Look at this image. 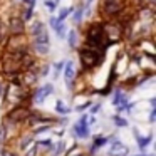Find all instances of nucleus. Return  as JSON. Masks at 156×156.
I'll list each match as a JSON object with an SVG mask.
<instances>
[{"label": "nucleus", "instance_id": "f257e3e1", "mask_svg": "<svg viewBox=\"0 0 156 156\" xmlns=\"http://www.w3.org/2000/svg\"><path fill=\"white\" fill-rule=\"evenodd\" d=\"M79 57H81V62L86 69H91L94 66L101 64V61L104 59L101 51H94V49H89V47H84L79 51Z\"/></svg>", "mask_w": 156, "mask_h": 156}, {"label": "nucleus", "instance_id": "f03ea898", "mask_svg": "<svg viewBox=\"0 0 156 156\" xmlns=\"http://www.w3.org/2000/svg\"><path fill=\"white\" fill-rule=\"evenodd\" d=\"M30 111L25 104H17L7 112V121L9 122H24L25 119L29 118Z\"/></svg>", "mask_w": 156, "mask_h": 156}, {"label": "nucleus", "instance_id": "7ed1b4c3", "mask_svg": "<svg viewBox=\"0 0 156 156\" xmlns=\"http://www.w3.org/2000/svg\"><path fill=\"white\" fill-rule=\"evenodd\" d=\"M122 9H124L122 0H102V4H101V10L108 17H116L118 14L122 12Z\"/></svg>", "mask_w": 156, "mask_h": 156}, {"label": "nucleus", "instance_id": "20e7f679", "mask_svg": "<svg viewBox=\"0 0 156 156\" xmlns=\"http://www.w3.org/2000/svg\"><path fill=\"white\" fill-rule=\"evenodd\" d=\"M52 92H54V86L52 84H44L39 89H35V92L32 94V101H34L35 104H42Z\"/></svg>", "mask_w": 156, "mask_h": 156}, {"label": "nucleus", "instance_id": "39448f33", "mask_svg": "<svg viewBox=\"0 0 156 156\" xmlns=\"http://www.w3.org/2000/svg\"><path fill=\"white\" fill-rule=\"evenodd\" d=\"M72 131H74L76 138H89V124H87V116H82L81 119H79L77 122L74 124V128H72Z\"/></svg>", "mask_w": 156, "mask_h": 156}, {"label": "nucleus", "instance_id": "423d86ee", "mask_svg": "<svg viewBox=\"0 0 156 156\" xmlns=\"http://www.w3.org/2000/svg\"><path fill=\"white\" fill-rule=\"evenodd\" d=\"M24 32V20L20 17H12L9 20V34L10 35H22Z\"/></svg>", "mask_w": 156, "mask_h": 156}, {"label": "nucleus", "instance_id": "0eeeda50", "mask_svg": "<svg viewBox=\"0 0 156 156\" xmlns=\"http://www.w3.org/2000/svg\"><path fill=\"white\" fill-rule=\"evenodd\" d=\"M128 153H129V149L119 139H114L111 148H109V156H128Z\"/></svg>", "mask_w": 156, "mask_h": 156}, {"label": "nucleus", "instance_id": "6e6552de", "mask_svg": "<svg viewBox=\"0 0 156 156\" xmlns=\"http://www.w3.org/2000/svg\"><path fill=\"white\" fill-rule=\"evenodd\" d=\"M76 77V67L71 61L64 64V81L67 84V87H72V81Z\"/></svg>", "mask_w": 156, "mask_h": 156}, {"label": "nucleus", "instance_id": "1a4fd4ad", "mask_svg": "<svg viewBox=\"0 0 156 156\" xmlns=\"http://www.w3.org/2000/svg\"><path fill=\"white\" fill-rule=\"evenodd\" d=\"M102 25L94 24L87 29V34H86V41H92V39H101L102 37Z\"/></svg>", "mask_w": 156, "mask_h": 156}, {"label": "nucleus", "instance_id": "9d476101", "mask_svg": "<svg viewBox=\"0 0 156 156\" xmlns=\"http://www.w3.org/2000/svg\"><path fill=\"white\" fill-rule=\"evenodd\" d=\"M134 136H136V141H138V148L141 149V151H144L146 148H148V144L153 141V136H146V138H141V136L138 134V129H134Z\"/></svg>", "mask_w": 156, "mask_h": 156}, {"label": "nucleus", "instance_id": "9b49d317", "mask_svg": "<svg viewBox=\"0 0 156 156\" xmlns=\"http://www.w3.org/2000/svg\"><path fill=\"white\" fill-rule=\"evenodd\" d=\"M106 143H108V138H102V136H96V138H94V143L91 144V149H89V154L92 156L99 148H101V146H104Z\"/></svg>", "mask_w": 156, "mask_h": 156}, {"label": "nucleus", "instance_id": "f8f14e48", "mask_svg": "<svg viewBox=\"0 0 156 156\" xmlns=\"http://www.w3.org/2000/svg\"><path fill=\"white\" fill-rule=\"evenodd\" d=\"M49 34L47 32H41V34H37V35H34V44L35 45H49Z\"/></svg>", "mask_w": 156, "mask_h": 156}, {"label": "nucleus", "instance_id": "ddd939ff", "mask_svg": "<svg viewBox=\"0 0 156 156\" xmlns=\"http://www.w3.org/2000/svg\"><path fill=\"white\" fill-rule=\"evenodd\" d=\"M32 141H34V136H32V134L22 136V138L19 139V149H22V151H27L29 144H32Z\"/></svg>", "mask_w": 156, "mask_h": 156}, {"label": "nucleus", "instance_id": "4468645a", "mask_svg": "<svg viewBox=\"0 0 156 156\" xmlns=\"http://www.w3.org/2000/svg\"><path fill=\"white\" fill-rule=\"evenodd\" d=\"M44 30H45V27H44V24H42L41 20L32 22V25H30V34L32 35H37V34H41V32H44Z\"/></svg>", "mask_w": 156, "mask_h": 156}, {"label": "nucleus", "instance_id": "2eb2a0df", "mask_svg": "<svg viewBox=\"0 0 156 156\" xmlns=\"http://www.w3.org/2000/svg\"><path fill=\"white\" fill-rule=\"evenodd\" d=\"M55 112H59V114H66V116H67L69 112H71V108H67V106H66V102H62L61 99H59V101L55 102Z\"/></svg>", "mask_w": 156, "mask_h": 156}, {"label": "nucleus", "instance_id": "dca6fc26", "mask_svg": "<svg viewBox=\"0 0 156 156\" xmlns=\"http://www.w3.org/2000/svg\"><path fill=\"white\" fill-rule=\"evenodd\" d=\"M55 34L59 35V37H66V34H67V25L64 24V22H57V25L54 27Z\"/></svg>", "mask_w": 156, "mask_h": 156}, {"label": "nucleus", "instance_id": "f3484780", "mask_svg": "<svg viewBox=\"0 0 156 156\" xmlns=\"http://www.w3.org/2000/svg\"><path fill=\"white\" fill-rule=\"evenodd\" d=\"M124 99H126V96L122 94V91H119V89H118V91H114V96H112V104H114V106H119Z\"/></svg>", "mask_w": 156, "mask_h": 156}, {"label": "nucleus", "instance_id": "a211bd4d", "mask_svg": "<svg viewBox=\"0 0 156 156\" xmlns=\"http://www.w3.org/2000/svg\"><path fill=\"white\" fill-rule=\"evenodd\" d=\"M34 51L37 52L39 55H47L49 54V45H35L34 44Z\"/></svg>", "mask_w": 156, "mask_h": 156}, {"label": "nucleus", "instance_id": "6ab92c4d", "mask_svg": "<svg viewBox=\"0 0 156 156\" xmlns=\"http://www.w3.org/2000/svg\"><path fill=\"white\" fill-rule=\"evenodd\" d=\"M64 151H66V143L61 141V143H57V144H55V149L52 151V156H59L61 153H64Z\"/></svg>", "mask_w": 156, "mask_h": 156}, {"label": "nucleus", "instance_id": "aec40b11", "mask_svg": "<svg viewBox=\"0 0 156 156\" xmlns=\"http://www.w3.org/2000/svg\"><path fill=\"white\" fill-rule=\"evenodd\" d=\"M69 47H72V49H74L76 47V42H77V32H76V30H71V32H69Z\"/></svg>", "mask_w": 156, "mask_h": 156}, {"label": "nucleus", "instance_id": "412c9836", "mask_svg": "<svg viewBox=\"0 0 156 156\" xmlns=\"http://www.w3.org/2000/svg\"><path fill=\"white\" fill-rule=\"evenodd\" d=\"M112 121H114V124L118 126V128H126V126H128V121H126L124 118H121V116H114Z\"/></svg>", "mask_w": 156, "mask_h": 156}, {"label": "nucleus", "instance_id": "4be33fe9", "mask_svg": "<svg viewBox=\"0 0 156 156\" xmlns=\"http://www.w3.org/2000/svg\"><path fill=\"white\" fill-rule=\"evenodd\" d=\"M71 12H72V9H71V7L62 9V10H61V14H59V17H57V20H59V22H64V19L67 17V15L71 14Z\"/></svg>", "mask_w": 156, "mask_h": 156}, {"label": "nucleus", "instance_id": "5701e85b", "mask_svg": "<svg viewBox=\"0 0 156 156\" xmlns=\"http://www.w3.org/2000/svg\"><path fill=\"white\" fill-rule=\"evenodd\" d=\"M82 14H84V9H77V10L74 12V15H72V20L76 22V24H79L82 19Z\"/></svg>", "mask_w": 156, "mask_h": 156}, {"label": "nucleus", "instance_id": "b1692460", "mask_svg": "<svg viewBox=\"0 0 156 156\" xmlns=\"http://www.w3.org/2000/svg\"><path fill=\"white\" fill-rule=\"evenodd\" d=\"M37 144H39V146H45L47 149H51L52 141H51V139H41V141H37Z\"/></svg>", "mask_w": 156, "mask_h": 156}, {"label": "nucleus", "instance_id": "393cba45", "mask_svg": "<svg viewBox=\"0 0 156 156\" xmlns=\"http://www.w3.org/2000/svg\"><path fill=\"white\" fill-rule=\"evenodd\" d=\"M89 106H91V101H86L84 104H79V106H76V111H77V112H82L86 108H89Z\"/></svg>", "mask_w": 156, "mask_h": 156}, {"label": "nucleus", "instance_id": "a878e982", "mask_svg": "<svg viewBox=\"0 0 156 156\" xmlns=\"http://www.w3.org/2000/svg\"><path fill=\"white\" fill-rule=\"evenodd\" d=\"M51 129V124H45V126H42V128H35V134H41V133H44V131H49Z\"/></svg>", "mask_w": 156, "mask_h": 156}, {"label": "nucleus", "instance_id": "bb28decb", "mask_svg": "<svg viewBox=\"0 0 156 156\" xmlns=\"http://www.w3.org/2000/svg\"><path fill=\"white\" fill-rule=\"evenodd\" d=\"M64 64H66L64 61H61V62H57V64H55V77H57V76H59V72L62 71V67H64Z\"/></svg>", "mask_w": 156, "mask_h": 156}, {"label": "nucleus", "instance_id": "cd10ccee", "mask_svg": "<svg viewBox=\"0 0 156 156\" xmlns=\"http://www.w3.org/2000/svg\"><path fill=\"white\" fill-rule=\"evenodd\" d=\"M45 7H47L49 10H54L55 9V0H45Z\"/></svg>", "mask_w": 156, "mask_h": 156}, {"label": "nucleus", "instance_id": "c85d7f7f", "mask_svg": "<svg viewBox=\"0 0 156 156\" xmlns=\"http://www.w3.org/2000/svg\"><path fill=\"white\" fill-rule=\"evenodd\" d=\"M25 156H37V146H32V148L25 153Z\"/></svg>", "mask_w": 156, "mask_h": 156}, {"label": "nucleus", "instance_id": "c756f323", "mask_svg": "<svg viewBox=\"0 0 156 156\" xmlns=\"http://www.w3.org/2000/svg\"><path fill=\"white\" fill-rule=\"evenodd\" d=\"M154 114H156V109H151V114H149V122H154Z\"/></svg>", "mask_w": 156, "mask_h": 156}, {"label": "nucleus", "instance_id": "7c9ffc66", "mask_svg": "<svg viewBox=\"0 0 156 156\" xmlns=\"http://www.w3.org/2000/svg\"><path fill=\"white\" fill-rule=\"evenodd\" d=\"M0 156H17V154H15L14 151H2V154H0Z\"/></svg>", "mask_w": 156, "mask_h": 156}, {"label": "nucleus", "instance_id": "2f4dec72", "mask_svg": "<svg viewBox=\"0 0 156 156\" xmlns=\"http://www.w3.org/2000/svg\"><path fill=\"white\" fill-rule=\"evenodd\" d=\"M99 109H101V106H99V104H94V106H92V109H91V112H92V114H96Z\"/></svg>", "mask_w": 156, "mask_h": 156}, {"label": "nucleus", "instance_id": "473e14b6", "mask_svg": "<svg viewBox=\"0 0 156 156\" xmlns=\"http://www.w3.org/2000/svg\"><path fill=\"white\" fill-rule=\"evenodd\" d=\"M57 22H59V20H57V19H55V17H52V19H51V27H52V29H54V27H55V25H57Z\"/></svg>", "mask_w": 156, "mask_h": 156}, {"label": "nucleus", "instance_id": "72a5a7b5", "mask_svg": "<svg viewBox=\"0 0 156 156\" xmlns=\"http://www.w3.org/2000/svg\"><path fill=\"white\" fill-rule=\"evenodd\" d=\"M129 156V154H128ZM138 156H153V154H146V153H143V154H138Z\"/></svg>", "mask_w": 156, "mask_h": 156}, {"label": "nucleus", "instance_id": "f704fd0d", "mask_svg": "<svg viewBox=\"0 0 156 156\" xmlns=\"http://www.w3.org/2000/svg\"><path fill=\"white\" fill-rule=\"evenodd\" d=\"M74 156H86L84 153H77V154H74Z\"/></svg>", "mask_w": 156, "mask_h": 156}, {"label": "nucleus", "instance_id": "c9c22d12", "mask_svg": "<svg viewBox=\"0 0 156 156\" xmlns=\"http://www.w3.org/2000/svg\"><path fill=\"white\" fill-rule=\"evenodd\" d=\"M0 154H2V144H0Z\"/></svg>", "mask_w": 156, "mask_h": 156}]
</instances>
